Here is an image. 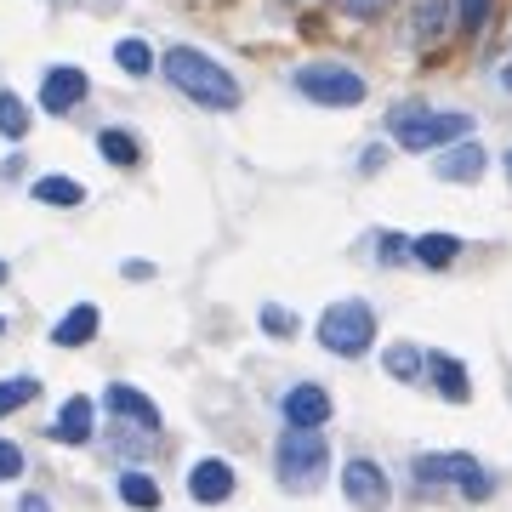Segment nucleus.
<instances>
[{
	"mask_svg": "<svg viewBox=\"0 0 512 512\" xmlns=\"http://www.w3.org/2000/svg\"><path fill=\"white\" fill-rule=\"evenodd\" d=\"M296 92L319 109H353V103H365V80L342 63H308V69H296Z\"/></svg>",
	"mask_w": 512,
	"mask_h": 512,
	"instance_id": "obj_5",
	"label": "nucleus"
},
{
	"mask_svg": "<svg viewBox=\"0 0 512 512\" xmlns=\"http://www.w3.org/2000/svg\"><path fill=\"white\" fill-rule=\"evenodd\" d=\"M0 330H6V319H0Z\"/></svg>",
	"mask_w": 512,
	"mask_h": 512,
	"instance_id": "obj_35",
	"label": "nucleus"
},
{
	"mask_svg": "<svg viewBox=\"0 0 512 512\" xmlns=\"http://www.w3.org/2000/svg\"><path fill=\"white\" fill-rule=\"evenodd\" d=\"M507 171H512V154H507Z\"/></svg>",
	"mask_w": 512,
	"mask_h": 512,
	"instance_id": "obj_34",
	"label": "nucleus"
},
{
	"mask_svg": "<svg viewBox=\"0 0 512 512\" xmlns=\"http://www.w3.org/2000/svg\"><path fill=\"white\" fill-rule=\"evenodd\" d=\"M0 279H6V262H0Z\"/></svg>",
	"mask_w": 512,
	"mask_h": 512,
	"instance_id": "obj_33",
	"label": "nucleus"
},
{
	"mask_svg": "<svg viewBox=\"0 0 512 512\" xmlns=\"http://www.w3.org/2000/svg\"><path fill=\"white\" fill-rule=\"evenodd\" d=\"M188 495H194L200 507H222V501L234 495V467L217 461V456L194 461V473H188Z\"/></svg>",
	"mask_w": 512,
	"mask_h": 512,
	"instance_id": "obj_9",
	"label": "nucleus"
},
{
	"mask_svg": "<svg viewBox=\"0 0 512 512\" xmlns=\"http://www.w3.org/2000/svg\"><path fill=\"white\" fill-rule=\"evenodd\" d=\"M92 421H97L92 399H69V404H63V416L52 421V439H63V444H86V439H92Z\"/></svg>",
	"mask_w": 512,
	"mask_h": 512,
	"instance_id": "obj_13",
	"label": "nucleus"
},
{
	"mask_svg": "<svg viewBox=\"0 0 512 512\" xmlns=\"http://www.w3.org/2000/svg\"><path fill=\"white\" fill-rule=\"evenodd\" d=\"M427 365H433V387H439L450 404H467V399H473V382H467L461 359H450V353H433Z\"/></svg>",
	"mask_w": 512,
	"mask_h": 512,
	"instance_id": "obj_14",
	"label": "nucleus"
},
{
	"mask_svg": "<svg viewBox=\"0 0 512 512\" xmlns=\"http://www.w3.org/2000/svg\"><path fill=\"white\" fill-rule=\"evenodd\" d=\"M274 467H279V484L285 490H313L330 467V444L319 439V427H291L274 450Z\"/></svg>",
	"mask_w": 512,
	"mask_h": 512,
	"instance_id": "obj_3",
	"label": "nucleus"
},
{
	"mask_svg": "<svg viewBox=\"0 0 512 512\" xmlns=\"http://www.w3.org/2000/svg\"><path fill=\"white\" fill-rule=\"evenodd\" d=\"M370 342H376V313H370V302H336V308L319 313V348L325 353L359 359Z\"/></svg>",
	"mask_w": 512,
	"mask_h": 512,
	"instance_id": "obj_4",
	"label": "nucleus"
},
{
	"mask_svg": "<svg viewBox=\"0 0 512 512\" xmlns=\"http://www.w3.org/2000/svg\"><path fill=\"white\" fill-rule=\"evenodd\" d=\"M416 478L421 484H450V490H461L467 501H484V495L495 490V478L484 473L473 456H461V450H450V456H421Z\"/></svg>",
	"mask_w": 512,
	"mask_h": 512,
	"instance_id": "obj_6",
	"label": "nucleus"
},
{
	"mask_svg": "<svg viewBox=\"0 0 512 512\" xmlns=\"http://www.w3.org/2000/svg\"><path fill=\"white\" fill-rule=\"evenodd\" d=\"M490 18V0H461V35H478Z\"/></svg>",
	"mask_w": 512,
	"mask_h": 512,
	"instance_id": "obj_25",
	"label": "nucleus"
},
{
	"mask_svg": "<svg viewBox=\"0 0 512 512\" xmlns=\"http://www.w3.org/2000/svg\"><path fill=\"white\" fill-rule=\"evenodd\" d=\"M279 410H285V427H325L330 421V393L319 382H296L285 399H279Z\"/></svg>",
	"mask_w": 512,
	"mask_h": 512,
	"instance_id": "obj_8",
	"label": "nucleus"
},
{
	"mask_svg": "<svg viewBox=\"0 0 512 512\" xmlns=\"http://www.w3.org/2000/svg\"><path fill=\"white\" fill-rule=\"evenodd\" d=\"M444 12H450V0H416V40L421 46H433L444 35Z\"/></svg>",
	"mask_w": 512,
	"mask_h": 512,
	"instance_id": "obj_21",
	"label": "nucleus"
},
{
	"mask_svg": "<svg viewBox=\"0 0 512 512\" xmlns=\"http://www.w3.org/2000/svg\"><path fill=\"white\" fill-rule=\"evenodd\" d=\"M114 63H120L126 74H148V69H154V52H148V40L131 35V40H120V46H114Z\"/></svg>",
	"mask_w": 512,
	"mask_h": 512,
	"instance_id": "obj_23",
	"label": "nucleus"
},
{
	"mask_svg": "<svg viewBox=\"0 0 512 512\" xmlns=\"http://www.w3.org/2000/svg\"><path fill=\"white\" fill-rule=\"evenodd\" d=\"M342 495H348L359 512H382L387 507V473L376 467V461L353 456L348 467H342Z\"/></svg>",
	"mask_w": 512,
	"mask_h": 512,
	"instance_id": "obj_7",
	"label": "nucleus"
},
{
	"mask_svg": "<svg viewBox=\"0 0 512 512\" xmlns=\"http://www.w3.org/2000/svg\"><path fill=\"white\" fill-rule=\"evenodd\" d=\"M120 274H126V279H154V262H126Z\"/></svg>",
	"mask_w": 512,
	"mask_h": 512,
	"instance_id": "obj_30",
	"label": "nucleus"
},
{
	"mask_svg": "<svg viewBox=\"0 0 512 512\" xmlns=\"http://www.w3.org/2000/svg\"><path fill=\"white\" fill-rule=\"evenodd\" d=\"M92 336H97V308H92V302L69 308L63 319H57V330H52L57 348H80V342H92Z\"/></svg>",
	"mask_w": 512,
	"mask_h": 512,
	"instance_id": "obj_15",
	"label": "nucleus"
},
{
	"mask_svg": "<svg viewBox=\"0 0 512 512\" xmlns=\"http://www.w3.org/2000/svg\"><path fill=\"white\" fill-rule=\"evenodd\" d=\"M484 148L473 143V137H461L456 148H444L439 154V183H478V177H484Z\"/></svg>",
	"mask_w": 512,
	"mask_h": 512,
	"instance_id": "obj_11",
	"label": "nucleus"
},
{
	"mask_svg": "<svg viewBox=\"0 0 512 512\" xmlns=\"http://www.w3.org/2000/svg\"><path fill=\"white\" fill-rule=\"evenodd\" d=\"M0 137L6 143H23L29 137V109L18 103V92H0Z\"/></svg>",
	"mask_w": 512,
	"mask_h": 512,
	"instance_id": "obj_19",
	"label": "nucleus"
},
{
	"mask_svg": "<svg viewBox=\"0 0 512 512\" xmlns=\"http://www.w3.org/2000/svg\"><path fill=\"white\" fill-rule=\"evenodd\" d=\"M410 256H416L421 268H450L461 256V239L456 234H421L416 245H410Z\"/></svg>",
	"mask_w": 512,
	"mask_h": 512,
	"instance_id": "obj_16",
	"label": "nucleus"
},
{
	"mask_svg": "<svg viewBox=\"0 0 512 512\" xmlns=\"http://www.w3.org/2000/svg\"><path fill=\"white\" fill-rule=\"evenodd\" d=\"M501 86H507V92H512V63H507V69H501Z\"/></svg>",
	"mask_w": 512,
	"mask_h": 512,
	"instance_id": "obj_32",
	"label": "nucleus"
},
{
	"mask_svg": "<svg viewBox=\"0 0 512 512\" xmlns=\"http://www.w3.org/2000/svg\"><path fill=\"white\" fill-rule=\"evenodd\" d=\"M387 0H342V12H353V18H376Z\"/></svg>",
	"mask_w": 512,
	"mask_h": 512,
	"instance_id": "obj_28",
	"label": "nucleus"
},
{
	"mask_svg": "<svg viewBox=\"0 0 512 512\" xmlns=\"http://www.w3.org/2000/svg\"><path fill=\"white\" fill-rule=\"evenodd\" d=\"M387 126H393L399 148L421 154V148H439V143H461L473 131V114H433V109H421V103H399Z\"/></svg>",
	"mask_w": 512,
	"mask_h": 512,
	"instance_id": "obj_2",
	"label": "nucleus"
},
{
	"mask_svg": "<svg viewBox=\"0 0 512 512\" xmlns=\"http://www.w3.org/2000/svg\"><path fill=\"white\" fill-rule=\"evenodd\" d=\"M35 200L40 205H80V200H86V188L57 171V177H40V183H35Z\"/></svg>",
	"mask_w": 512,
	"mask_h": 512,
	"instance_id": "obj_18",
	"label": "nucleus"
},
{
	"mask_svg": "<svg viewBox=\"0 0 512 512\" xmlns=\"http://www.w3.org/2000/svg\"><path fill=\"white\" fill-rule=\"evenodd\" d=\"M40 393V382H29V376H12V382H0V416H12V410H23V404Z\"/></svg>",
	"mask_w": 512,
	"mask_h": 512,
	"instance_id": "obj_24",
	"label": "nucleus"
},
{
	"mask_svg": "<svg viewBox=\"0 0 512 512\" xmlns=\"http://www.w3.org/2000/svg\"><path fill=\"white\" fill-rule=\"evenodd\" d=\"M18 512H52V507H46L40 495H23V507H18Z\"/></svg>",
	"mask_w": 512,
	"mask_h": 512,
	"instance_id": "obj_31",
	"label": "nucleus"
},
{
	"mask_svg": "<svg viewBox=\"0 0 512 512\" xmlns=\"http://www.w3.org/2000/svg\"><path fill=\"white\" fill-rule=\"evenodd\" d=\"M421 365H427V359H421V348H410V342H393V348L382 353V370L393 382H416Z\"/></svg>",
	"mask_w": 512,
	"mask_h": 512,
	"instance_id": "obj_17",
	"label": "nucleus"
},
{
	"mask_svg": "<svg viewBox=\"0 0 512 512\" xmlns=\"http://www.w3.org/2000/svg\"><path fill=\"white\" fill-rule=\"evenodd\" d=\"M80 97H86V74L80 69H69V63L63 69H46V80H40V109L46 114H69Z\"/></svg>",
	"mask_w": 512,
	"mask_h": 512,
	"instance_id": "obj_10",
	"label": "nucleus"
},
{
	"mask_svg": "<svg viewBox=\"0 0 512 512\" xmlns=\"http://www.w3.org/2000/svg\"><path fill=\"white\" fill-rule=\"evenodd\" d=\"M18 473H23V450L0 439V478H18Z\"/></svg>",
	"mask_w": 512,
	"mask_h": 512,
	"instance_id": "obj_27",
	"label": "nucleus"
},
{
	"mask_svg": "<svg viewBox=\"0 0 512 512\" xmlns=\"http://www.w3.org/2000/svg\"><path fill=\"white\" fill-rule=\"evenodd\" d=\"M103 404H109L120 421H137L143 433H154V427H160V410H154V399H148V393H137V387H126V382H114L109 393H103Z\"/></svg>",
	"mask_w": 512,
	"mask_h": 512,
	"instance_id": "obj_12",
	"label": "nucleus"
},
{
	"mask_svg": "<svg viewBox=\"0 0 512 512\" xmlns=\"http://www.w3.org/2000/svg\"><path fill=\"white\" fill-rule=\"evenodd\" d=\"M262 330H268V336H291L296 319H291L285 308H262Z\"/></svg>",
	"mask_w": 512,
	"mask_h": 512,
	"instance_id": "obj_26",
	"label": "nucleus"
},
{
	"mask_svg": "<svg viewBox=\"0 0 512 512\" xmlns=\"http://www.w3.org/2000/svg\"><path fill=\"white\" fill-rule=\"evenodd\" d=\"M404 256H410V245H404L399 234H387L382 239V262H404Z\"/></svg>",
	"mask_w": 512,
	"mask_h": 512,
	"instance_id": "obj_29",
	"label": "nucleus"
},
{
	"mask_svg": "<svg viewBox=\"0 0 512 512\" xmlns=\"http://www.w3.org/2000/svg\"><path fill=\"white\" fill-rule=\"evenodd\" d=\"M120 495H126V507H137V512L160 507V484H154L148 473H126V478H120Z\"/></svg>",
	"mask_w": 512,
	"mask_h": 512,
	"instance_id": "obj_20",
	"label": "nucleus"
},
{
	"mask_svg": "<svg viewBox=\"0 0 512 512\" xmlns=\"http://www.w3.org/2000/svg\"><path fill=\"white\" fill-rule=\"evenodd\" d=\"M165 80L200 109H239V80L222 63H211L200 46H171L165 52Z\"/></svg>",
	"mask_w": 512,
	"mask_h": 512,
	"instance_id": "obj_1",
	"label": "nucleus"
},
{
	"mask_svg": "<svg viewBox=\"0 0 512 512\" xmlns=\"http://www.w3.org/2000/svg\"><path fill=\"white\" fill-rule=\"evenodd\" d=\"M97 148H103V160H109V165H137V137H131V131H120V126L103 131V137H97Z\"/></svg>",
	"mask_w": 512,
	"mask_h": 512,
	"instance_id": "obj_22",
	"label": "nucleus"
}]
</instances>
